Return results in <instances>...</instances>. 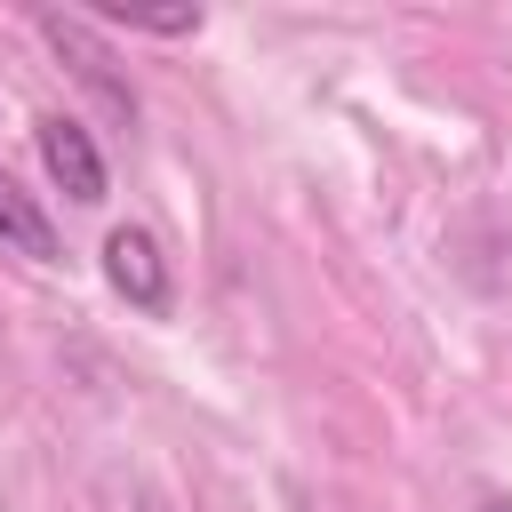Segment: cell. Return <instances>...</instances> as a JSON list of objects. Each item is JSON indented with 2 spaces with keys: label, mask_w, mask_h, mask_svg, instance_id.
Here are the masks:
<instances>
[{
  "label": "cell",
  "mask_w": 512,
  "mask_h": 512,
  "mask_svg": "<svg viewBox=\"0 0 512 512\" xmlns=\"http://www.w3.org/2000/svg\"><path fill=\"white\" fill-rule=\"evenodd\" d=\"M104 280L144 320H168V304H176V272H168V256H160V240L144 224H112L104 232Z\"/></svg>",
  "instance_id": "1"
},
{
  "label": "cell",
  "mask_w": 512,
  "mask_h": 512,
  "mask_svg": "<svg viewBox=\"0 0 512 512\" xmlns=\"http://www.w3.org/2000/svg\"><path fill=\"white\" fill-rule=\"evenodd\" d=\"M40 32H48V48H56V56L80 72V88H88V96L112 112V128H136V88L112 72V48H104V40H96L80 16H56V8H40Z\"/></svg>",
  "instance_id": "2"
},
{
  "label": "cell",
  "mask_w": 512,
  "mask_h": 512,
  "mask_svg": "<svg viewBox=\"0 0 512 512\" xmlns=\"http://www.w3.org/2000/svg\"><path fill=\"white\" fill-rule=\"evenodd\" d=\"M32 144H40V168L56 176L64 200H80V208L104 200V152H96V136H88L80 120L48 112V120H32Z\"/></svg>",
  "instance_id": "3"
},
{
  "label": "cell",
  "mask_w": 512,
  "mask_h": 512,
  "mask_svg": "<svg viewBox=\"0 0 512 512\" xmlns=\"http://www.w3.org/2000/svg\"><path fill=\"white\" fill-rule=\"evenodd\" d=\"M0 248H16V256H32V264H56L64 256V240H56V224H48V208L0 168Z\"/></svg>",
  "instance_id": "4"
},
{
  "label": "cell",
  "mask_w": 512,
  "mask_h": 512,
  "mask_svg": "<svg viewBox=\"0 0 512 512\" xmlns=\"http://www.w3.org/2000/svg\"><path fill=\"white\" fill-rule=\"evenodd\" d=\"M104 24H112V32H160V40H192L208 16H200V8H104Z\"/></svg>",
  "instance_id": "5"
},
{
  "label": "cell",
  "mask_w": 512,
  "mask_h": 512,
  "mask_svg": "<svg viewBox=\"0 0 512 512\" xmlns=\"http://www.w3.org/2000/svg\"><path fill=\"white\" fill-rule=\"evenodd\" d=\"M480 512H512V496H480Z\"/></svg>",
  "instance_id": "6"
}]
</instances>
